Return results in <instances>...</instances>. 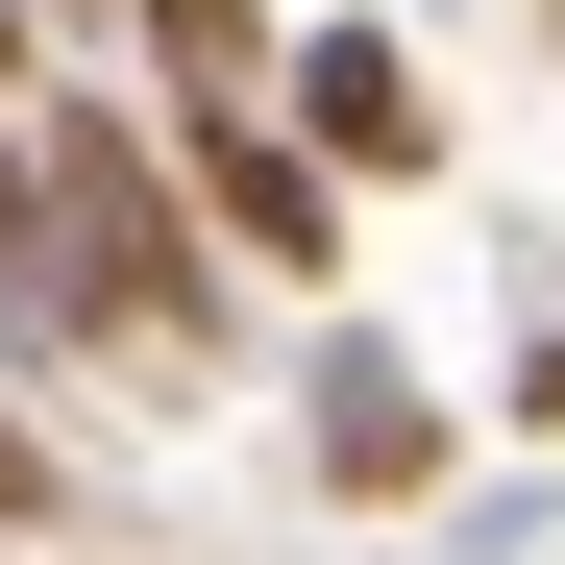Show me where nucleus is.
<instances>
[{
  "label": "nucleus",
  "mask_w": 565,
  "mask_h": 565,
  "mask_svg": "<svg viewBox=\"0 0 565 565\" xmlns=\"http://www.w3.org/2000/svg\"><path fill=\"white\" fill-rule=\"evenodd\" d=\"M50 246H74V320H198V198L148 172V124L124 99H50Z\"/></svg>",
  "instance_id": "obj_1"
},
{
  "label": "nucleus",
  "mask_w": 565,
  "mask_h": 565,
  "mask_svg": "<svg viewBox=\"0 0 565 565\" xmlns=\"http://www.w3.org/2000/svg\"><path fill=\"white\" fill-rule=\"evenodd\" d=\"M172 148H198V222H222L246 270H296V296L344 270V172H320L296 124H246V99H172Z\"/></svg>",
  "instance_id": "obj_2"
},
{
  "label": "nucleus",
  "mask_w": 565,
  "mask_h": 565,
  "mask_svg": "<svg viewBox=\"0 0 565 565\" xmlns=\"http://www.w3.org/2000/svg\"><path fill=\"white\" fill-rule=\"evenodd\" d=\"M270 99H296L320 172H443V99H418L394 25H296V50H270Z\"/></svg>",
  "instance_id": "obj_3"
},
{
  "label": "nucleus",
  "mask_w": 565,
  "mask_h": 565,
  "mask_svg": "<svg viewBox=\"0 0 565 565\" xmlns=\"http://www.w3.org/2000/svg\"><path fill=\"white\" fill-rule=\"evenodd\" d=\"M296 418H320V492H443V394H418V369L369 344V320L296 369Z\"/></svg>",
  "instance_id": "obj_4"
},
{
  "label": "nucleus",
  "mask_w": 565,
  "mask_h": 565,
  "mask_svg": "<svg viewBox=\"0 0 565 565\" xmlns=\"http://www.w3.org/2000/svg\"><path fill=\"white\" fill-rule=\"evenodd\" d=\"M124 25L172 50V99H270V0H124Z\"/></svg>",
  "instance_id": "obj_5"
},
{
  "label": "nucleus",
  "mask_w": 565,
  "mask_h": 565,
  "mask_svg": "<svg viewBox=\"0 0 565 565\" xmlns=\"http://www.w3.org/2000/svg\"><path fill=\"white\" fill-rule=\"evenodd\" d=\"M50 516H74V467H50L25 418H0V541H50Z\"/></svg>",
  "instance_id": "obj_6"
},
{
  "label": "nucleus",
  "mask_w": 565,
  "mask_h": 565,
  "mask_svg": "<svg viewBox=\"0 0 565 565\" xmlns=\"http://www.w3.org/2000/svg\"><path fill=\"white\" fill-rule=\"evenodd\" d=\"M516 394H541V418H565V320H541V369H516Z\"/></svg>",
  "instance_id": "obj_7"
}]
</instances>
